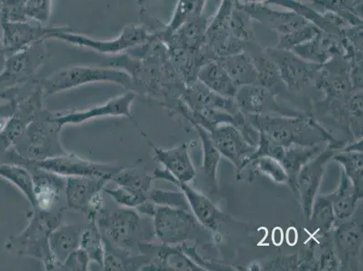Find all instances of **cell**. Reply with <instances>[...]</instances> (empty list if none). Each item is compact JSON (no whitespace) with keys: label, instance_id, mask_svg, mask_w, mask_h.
Segmentation results:
<instances>
[{"label":"cell","instance_id":"1","mask_svg":"<svg viewBox=\"0 0 363 271\" xmlns=\"http://www.w3.org/2000/svg\"><path fill=\"white\" fill-rule=\"evenodd\" d=\"M247 116L250 123L259 131L260 135L278 146H315L325 142L340 150L346 146L345 142L335 140L311 116Z\"/></svg>","mask_w":363,"mask_h":271},{"label":"cell","instance_id":"2","mask_svg":"<svg viewBox=\"0 0 363 271\" xmlns=\"http://www.w3.org/2000/svg\"><path fill=\"white\" fill-rule=\"evenodd\" d=\"M340 148L332 145L323 150L315 157L302 167L296 178L294 193L298 194L303 209V216L309 220L311 216L313 201L318 196L321 186L326 164L337 153Z\"/></svg>","mask_w":363,"mask_h":271},{"label":"cell","instance_id":"3","mask_svg":"<svg viewBox=\"0 0 363 271\" xmlns=\"http://www.w3.org/2000/svg\"><path fill=\"white\" fill-rule=\"evenodd\" d=\"M130 80V76L124 72L76 66L66 69L48 79L45 82L44 89L46 94H54L55 92L90 82L111 81L127 86Z\"/></svg>","mask_w":363,"mask_h":271},{"label":"cell","instance_id":"4","mask_svg":"<svg viewBox=\"0 0 363 271\" xmlns=\"http://www.w3.org/2000/svg\"><path fill=\"white\" fill-rule=\"evenodd\" d=\"M214 147L229 160L239 172L252 156L257 148L250 145L235 126L220 123L210 131Z\"/></svg>","mask_w":363,"mask_h":271},{"label":"cell","instance_id":"5","mask_svg":"<svg viewBox=\"0 0 363 271\" xmlns=\"http://www.w3.org/2000/svg\"><path fill=\"white\" fill-rule=\"evenodd\" d=\"M197 226V219L189 210L164 206L156 213L157 237L164 243L176 244L186 240Z\"/></svg>","mask_w":363,"mask_h":271},{"label":"cell","instance_id":"6","mask_svg":"<svg viewBox=\"0 0 363 271\" xmlns=\"http://www.w3.org/2000/svg\"><path fill=\"white\" fill-rule=\"evenodd\" d=\"M238 108L246 115L298 116V112L286 111L277 104L275 96L259 84L240 86L234 97Z\"/></svg>","mask_w":363,"mask_h":271},{"label":"cell","instance_id":"7","mask_svg":"<svg viewBox=\"0 0 363 271\" xmlns=\"http://www.w3.org/2000/svg\"><path fill=\"white\" fill-rule=\"evenodd\" d=\"M46 38L61 39V40L70 42L72 44L95 49V50L105 52V54H111V52H117L130 48L138 43L146 40L150 36L145 29L140 26H131L124 29L117 40L97 41L85 38L84 35L69 34V33L58 31H52L46 35Z\"/></svg>","mask_w":363,"mask_h":271},{"label":"cell","instance_id":"8","mask_svg":"<svg viewBox=\"0 0 363 271\" xmlns=\"http://www.w3.org/2000/svg\"><path fill=\"white\" fill-rule=\"evenodd\" d=\"M155 176L172 182L183 191L190 209L193 210L194 216L204 227L212 231H216L219 228L223 214L206 194L194 189L189 184L178 181L167 170H157Z\"/></svg>","mask_w":363,"mask_h":271},{"label":"cell","instance_id":"9","mask_svg":"<svg viewBox=\"0 0 363 271\" xmlns=\"http://www.w3.org/2000/svg\"><path fill=\"white\" fill-rule=\"evenodd\" d=\"M333 243L341 261V267H349L350 263L361 253L362 248V220L347 219L332 231Z\"/></svg>","mask_w":363,"mask_h":271},{"label":"cell","instance_id":"10","mask_svg":"<svg viewBox=\"0 0 363 271\" xmlns=\"http://www.w3.org/2000/svg\"><path fill=\"white\" fill-rule=\"evenodd\" d=\"M272 59L278 66L280 75H281L286 87L300 90L315 74V65L309 68L310 65L300 60L296 56H289L286 50L280 49L279 51L272 55Z\"/></svg>","mask_w":363,"mask_h":271},{"label":"cell","instance_id":"11","mask_svg":"<svg viewBox=\"0 0 363 271\" xmlns=\"http://www.w3.org/2000/svg\"><path fill=\"white\" fill-rule=\"evenodd\" d=\"M186 100L193 111L211 109V110L226 111L233 116H239L242 114L234 99L224 98L216 94L201 82H196L188 90Z\"/></svg>","mask_w":363,"mask_h":271},{"label":"cell","instance_id":"12","mask_svg":"<svg viewBox=\"0 0 363 271\" xmlns=\"http://www.w3.org/2000/svg\"><path fill=\"white\" fill-rule=\"evenodd\" d=\"M157 160L166 167L167 170L182 183L189 184L196 177V168L188 152L186 143L170 150L156 148Z\"/></svg>","mask_w":363,"mask_h":271},{"label":"cell","instance_id":"13","mask_svg":"<svg viewBox=\"0 0 363 271\" xmlns=\"http://www.w3.org/2000/svg\"><path fill=\"white\" fill-rule=\"evenodd\" d=\"M39 167L45 170L54 172L61 175H72L80 177H100L111 176L113 172L107 170V168L97 165L88 163L78 158L59 157L55 160H48L41 162Z\"/></svg>","mask_w":363,"mask_h":271},{"label":"cell","instance_id":"14","mask_svg":"<svg viewBox=\"0 0 363 271\" xmlns=\"http://www.w3.org/2000/svg\"><path fill=\"white\" fill-rule=\"evenodd\" d=\"M197 76L199 82L216 94L228 99L235 97L239 87L219 62L204 64Z\"/></svg>","mask_w":363,"mask_h":271},{"label":"cell","instance_id":"15","mask_svg":"<svg viewBox=\"0 0 363 271\" xmlns=\"http://www.w3.org/2000/svg\"><path fill=\"white\" fill-rule=\"evenodd\" d=\"M194 127H196L203 144V163L202 174L204 186L206 187L208 193L214 196L219 192L218 190L217 172L222 155L214 147L210 132L200 125L196 124Z\"/></svg>","mask_w":363,"mask_h":271},{"label":"cell","instance_id":"16","mask_svg":"<svg viewBox=\"0 0 363 271\" xmlns=\"http://www.w3.org/2000/svg\"><path fill=\"white\" fill-rule=\"evenodd\" d=\"M323 150L322 145L315 146H292L284 148L281 157L279 160L288 174L289 178V186L294 192L295 188L296 178L302 167L308 164L310 160Z\"/></svg>","mask_w":363,"mask_h":271},{"label":"cell","instance_id":"17","mask_svg":"<svg viewBox=\"0 0 363 271\" xmlns=\"http://www.w3.org/2000/svg\"><path fill=\"white\" fill-rule=\"evenodd\" d=\"M325 197L331 201L335 217L341 221L347 220L353 216L357 208L358 201L362 199L358 196L352 181L342 170L341 184L338 189Z\"/></svg>","mask_w":363,"mask_h":271},{"label":"cell","instance_id":"18","mask_svg":"<svg viewBox=\"0 0 363 271\" xmlns=\"http://www.w3.org/2000/svg\"><path fill=\"white\" fill-rule=\"evenodd\" d=\"M244 171L247 172L244 180L252 181L254 177L260 176L269 178L277 184H289V178L285 168L279 161L272 157L260 156L253 158L242 170L238 172V174Z\"/></svg>","mask_w":363,"mask_h":271},{"label":"cell","instance_id":"19","mask_svg":"<svg viewBox=\"0 0 363 271\" xmlns=\"http://www.w3.org/2000/svg\"><path fill=\"white\" fill-rule=\"evenodd\" d=\"M133 99L134 94H128L115 99V100L110 101V104L91 109V110L88 111L80 112V114H72L66 116V117L59 118L57 120L54 121L56 122V123L62 125L69 123V122L77 123V122L89 120V118L98 117V116L101 115L111 114L128 116L130 115V104L132 101H133Z\"/></svg>","mask_w":363,"mask_h":271},{"label":"cell","instance_id":"20","mask_svg":"<svg viewBox=\"0 0 363 271\" xmlns=\"http://www.w3.org/2000/svg\"><path fill=\"white\" fill-rule=\"evenodd\" d=\"M219 62L232 77L238 87L256 84L257 74L255 65L253 61L246 55H233L229 57H223V61Z\"/></svg>","mask_w":363,"mask_h":271},{"label":"cell","instance_id":"21","mask_svg":"<svg viewBox=\"0 0 363 271\" xmlns=\"http://www.w3.org/2000/svg\"><path fill=\"white\" fill-rule=\"evenodd\" d=\"M335 219L331 201L325 196L316 197L309 218L315 227V236L322 238L331 234L333 228L335 226Z\"/></svg>","mask_w":363,"mask_h":271},{"label":"cell","instance_id":"22","mask_svg":"<svg viewBox=\"0 0 363 271\" xmlns=\"http://www.w3.org/2000/svg\"><path fill=\"white\" fill-rule=\"evenodd\" d=\"M333 160L342 166V171L352 181L358 196L363 194V155L361 151H343L336 153Z\"/></svg>","mask_w":363,"mask_h":271},{"label":"cell","instance_id":"23","mask_svg":"<svg viewBox=\"0 0 363 271\" xmlns=\"http://www.w3.org/2000/svg\"><path fill=\"white\" fill-rule=\"evenodd\" d=\"M257 70V80L259 85L269 90L274 96L279 94L286 88L280 75L278 66L272 58L260 57L254 61Z\"/></svg>","mask_w":363,"mask_h":271},{"label":"cell","instance_id":"24","mask_svg":"<svg viewBox=\"0 0 363 271\" xmlns=\"http://www.w3.org/2000/svg\"><path fill=\"white\" fill-rule=\"evenodd\" d=\"M330 46H331V43L329 42L328 39L320 35L319 32L311 40L296 46L292 50L300 58L316 62V64H322V62L328 60L332 55V51H330Z\"/></svg>","mask_w":363,"mask_h":271},{"label":"cell","instance_id":"25","mask_svg":"<svg viewBox=\"0 0 363 271\" xmlns=\"http://www.w3.org/2000/svg\"><path fill=\"white\" fill-rule=\"evenodd\" d=\"M206 0H179L174 13L173 19L168 26L167 33L173 34L180 26L200 18Z\"/></svg>","mask_w":363,"mask_h":271},{"label":"cell","instance_id":"26","mask_svg":"<svg viewBox=\"0 0 363 271\" xmlns=\"http://www.w3.org/2000/svg\"><path fill=\"white\" fill-rule=\"evenodd\" d=\"M347 118L353 137L362 140V91H358L349 99Z\"/></svg>","mask_w":363,"mask_h":271},{"label":"cell","instance_id":"27","mask_svg":"<svg viewBox=\"0 0 363 271\" xmlns=\"http://www.w3.org/2000/svg\"><path fill=\"white\" fill-rule=\"evenodd\" d=\"M100 187L101 184L99 183H95L94 186L90 182L70 180L68 187L69 203L74 206H82V204L89 203L91 197L95 194L94 188Z\"/></svg>","mask_w":363,"mask_h":271},{"label":"cell","instance_id":"28","mask_svg":"<svg viewBox=\"0 0 363 271\" xmlns=\"http://www.w3.org/2000/svg\"><path fill=\"white\" fill-rule=\"evenodd\" d=\"M319 32V29L316 26L306 24L298 31L290 33V34L283 35L279 48L289 51V49L295 48L296 46L311 40Z\"/></svg>","mask_w":363,"mask_h":271},{"label":"cell","instance_id":"29","mask_svg":"<svg viewBox=\"0 0 363 271\" xmlns=\"http://www.w3.org/2000/svg\"><path fill=\"white\" fill-rule=\"evenodd\" d=\"M230 28L237 38L249 40L253 38L252 22L245 12L233 9L230 16Z\"/></svg>","mask_w":363,"mask_h":271},{"label":"cell","instance_id":"30","mask_svg":"<svg viewBox=\"0 0 363 271\" xmlns=\"http://www.w3.org/2000/svg\"><path fill=\"white\" fill-rule=\"evenodd\" d=\"M318 270H338L341 267L337 254L335 253L333 243L328 240L320 244V254L316 259Z\"/></svg>","mask_w":363,"mask_h":271},{"label":"cell","instance_id":"31","mask_svg":"<svg viewBox=\"0 0 363 271\" xmlns=\"http://www.w3.org/2000/svg\"><path fill=\"white\" fill-rule=\"evenodd\" d=\"M233 9V0H223L216 19L208 29L211 38L213 39L217 35H223L230 28Z\"/></svg>","mask_w":363,"mask_h":271},{"label":"cell","instance_id":"32","mask_svg":"<svg viewBox=\"0 0 363 271\" xmlns=\"http://www.w3.org/2000/svg\"><path fill=\"white\" fill-rule=\"evenodd\" d=\"M153 200L158 203L163 201L161 204H167L168 206L181 208L184 210L190 209L186 198L181 193H169V192L166 193V192L157 191L153 194Z\"/></svg>","mask_w":363,"mask_h":271},{"label":"cell","instance_id":"33","mask_svg":"<svg viewBox=\"0 0 363 271\" xmlns=\"http://www.w3.org/2000/svg\"><path fill=\"white\" fill-rule=\"evenodd\" d=\"M36 186L35 199L43 209H48L54 203L55 198V187L48 182L41 180Z\"/></svg>","mask_w":363,"mask_h":271},{"label":"cell","instance_id":"34","mask_svg":"<svg viewBox=\"0 0 363 271\" xmlns=\"http://www.w3.org/2000/svg\"><path fill=\"white\" fill-rule=\"evenodd\" d=\"M269 270H301V260L298 254L283 257L281 259L272 261L269 264Z\"/></svg>","mask_w":363,"mask_h":271},{"label":"cell","instance_id":"35","mask_svg":"<svg viewBox=\"0 0 363 271\" xmlns=\"http://www.w3.org/2000/svg\"><path fill=\"white\" fill-rule=\"evenodd\" d=\"M286 240L290 245H295L298 241V233H296L295 228H289L288 234H286Z\"/></svg>","mask_w":363,"mask_h":271},{"label":"cell","instance_id":"36","mask_svg":"<svg viewBox=\"0 0 363 271\" xmlns=\"http://www.w3.org/2000/svg\"><path fill=\"white\" fill-rule=\"evenodd\" d=\"M272 238L273 243L277 244V245H279V244L283 241V233L281 229H279V228H276V229L273 231Z\"/></svg>","mask_w":363,"mask_h":271},{"label":"cell","instance_id":"37","mask_svg":"<svg viewBox=\"0 0 363 271\" xmlns=\"http://www.w3.org/2000/svg\"><path fill=\"white\" fill-rule=\"evenodd\" d=\"M250 1H252L253 3H259V2L266 1V0H250Z\"/></svg>","mask_w":363,"mask_h":271}]
</instances>
